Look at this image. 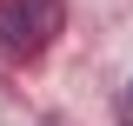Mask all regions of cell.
Returning a JSON list of instances; mask_svg holds the SVG:
<instances>
[{"label":"cell","mask_w":133,"mask_h":126,"mask_svg":"<svg viewBox=\"0 0 133 126\" xmlns=\"http://www.w3.org/2000/svg\"><path fill=\"white\" fill-rule=\"evenodd\" d=\"M60 27H66L60 0H0V53H14V60L40 53Z\"/></svg>","instance_id":"1"}]
</instances>
